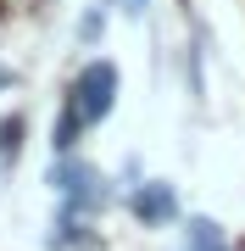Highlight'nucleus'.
<instances>
[{
    "label": "nucleus",
    "mask_w": 245,
    "mask_h": 251,
    "mask_svg": "<svg viewBox=\"0 0 245 251\" xmlns=\"http://www.w3.org/2000/svg\"><path fill=\"white\" fill-rule=\"evenodd\" d=\"M111 106H117V67H111V62H89V67H84V78H78V90H73V100H67L56 151H67V145L78 140V128L111 117Z\"/></svg>",
    "instance_id": "nucleus-1"
},
{
    "label": "nucleus",
    "mask_w": 245,
    "mask_h": 251,
    "mask_svg": "<svg viewBox=\"0 0 245 251\" xmlns=\"http://www.w3.org/2000/svg\"><path fill=\"white\" fill-rule=\"evenodd\" d=\"M50 184L62 190V201H67V212H78V206H95V201H106V184L95 179L84 162H62V168L50 173Z\"/></svg>",
    "instance_id": "nucleus-2"
},
{
    "label": "nucleus",
    "mask_w": 245,
    "mask_h": 251,
    "mask_svg": "<svg viewBox=\"0 0 245 251\" xmlns=\"http://www.w3.org/2000/svg\"><path fill=\"white\" fill-rule=\"evenodd\" d=\"M134 212L145 218V224H167V218H173V190L167 184H145L134 196Z\"/></svg>",
    "instance_id": "nucleus-3"
},
{
    "label": "nucleus",
    "mask_w": 245,
    "mask_h": 251,
    "mask_svg": "<svg viewBox=\"0 0 245 251\" xmlns=\"http://www.w3.org/2000/svg\"><path fill=\"white\" fill-rule=\"evenodd\" d=\"M190 251H228V246H223V234H218V224L195 218V224H190Z\"/></svg>",
    "instance_id": "nucleus-4"
},
{
    "label": "nucleus",
    "mask_w": 245,
    "mask_h": 251,
    "mask_svg": "<svg viewBox=\"0 0 245 251\" xmlns=\"http://www.w3.org/2000/svg\"><path fill=\"white\" fill-rule=\"evenodd\" d=\"M17 151H22V123L11 117V123H0V168H11Z\"/></svg>",
    "instance_id": "nucleus-5"
},
{
    "label": "nucleus",
    "mask_w": 245,
    "mask_h": 251,
    "mask_svg": "<svg viewBox=\"0 0 245 251\" xmlns=\"http://www.w3.org/2000/svg\"><path fill=\"white\" fill-rule=\"evenodd\" d=\"M128 11H145V0H128Z\"/></svg>",
    "instance_id": "nucleus-6"
}]
</instances>
